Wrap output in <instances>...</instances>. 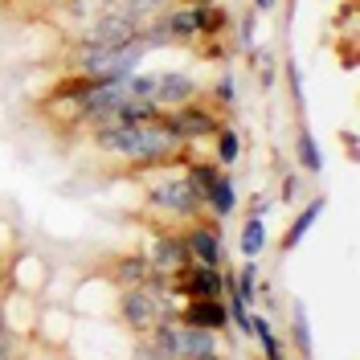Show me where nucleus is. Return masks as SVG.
<instances>
[{
  "label": "nucleus",
  "mask_w": 360,
  "mask_h": 360,
  "mask_svg": "<svg viewBox=\"0 0 360 360\" xmlns=\"http://www.w3.org/2000/svg\"><path fill=\"white\" fill-rule=\"evenodd\" d=\"M213 94H217V111H229V107L238 103V86H233L229 78H221V82L213 86Z\"/></svg>",
  "instance_id": "obj_18"
},
{
  "label": "nucleus",
  "mask_w": 360,
  "mask_h": 360,
  "mask_svg": "<svg viewBox=\"0 0 360 360\" xmlns=\"http://www.w3.org/2000/svg\"><path fill=\"white\" fill-rule=\"evenodd\" d=\"M287 82H291L295 107H299V115H303V78H299V66H295V62H287Z\"/></svg>",
  "instance_id": "obj_19"
},
{
  "label": "nucleus",
  "mask_w": 360,
  "mask_h": 360,
  "mask_svg": "<svg viewBox=\"0 0 360 360\" xmlns=\"http://www.w3.org/2000/svg\"><path fill=\"white\" fill-rule=\"evenodd\" d=\"M180 4H213V0H180Z\"/></svg>",
  "instance_id": "obj_23"
},
{
  "label": "nucleus",
  "mask_w": 360,
  "mask_h": 360,
  "mask_svg": "<svg viewBox=\"0 0 360 360\" xmlns=\"http://www.w3.org/2000/svg\"><path fill=\"white\" fill-rule=\"evenodd\" d=\"M188 262H193V258H188V246H184V238H180V233H160L156 242H152L148 266H152L156 278H176Z\"/></svg>",
  "instance_id": "obj_5"
},
{
  "label": "nucleus",
  "mask_w": 360,
  "mask_h": 360,
  "mask_svg": "<svg viewBox=\"0 0 360 360\" xmlns=\"http://www.w3.org/2000/svg\"><path fill=\"white\" fill-rule=\"evenodd\" d=\"M295 160H299V168H303L307 176H319V172H323L319 143H315V135L307 131V127H299V135H295Z\"/></svg>",
  "instance_id": "obj_12"
},
{
  "label": "nucleus",
  "mask_w": 360,
  "mask_h": 360,
  "mask_svg": "<svg viewBox=\"0 0 360 360\" xmlns=\"http://www.w3.org/2000/svg\"><path fill=\"white\" fill-rule=\"evenodd\" d=\"M184 176H188V184H193V193H197V197H201V205H205V197H209V188H213V184H217V180L225 176V172L217 168V164H188V172H184Z\"/></svg>",
  "instance_id": "obj_14"
},
{
  "label": "nucleus",
  "mask_w": 360,
  "mask_h": 360,
  "mask_svg": "<svg viewBox=\"0 0 360 360\" xmlns=\"http://www.w3.org/2000/svg\"><path fill=\"white\" fill-rule=\"evenodd\" d=\"M107 278L119 283L123 291H127V287H148L152 266H148V258H139V254H119L111 266H107Z\"/></svg>",
  "instance_id": "obj_9"
},
{
  "label": "nucleus",
  "mask_w": 360,
  "mask_h": 360,
  "mask_svg": "<svg viewBox=\"0 0 360 360\" xmlns=\"http://www.w3.org/2000/svg\"><path fill=\"white\" fill-rule=\"evenodd\" d=\"M205 209L213 213V217H229L233 209H238V188H233V180L221 176L213 188H209V197H205Z\"/></svg>",
  "instance_id": "obj_13"
},
{
  "label": "nucleus",
  "mask_w": 360,
  "mask_h": 360,
  "mask_svg": "<svg viewBox=\"0 0 360 360\" xmlns=\"http://www.w3.org/2000/svg\"><path fill=\"white\" fill-rule=\"evenodd\" d=\"M274 4H278V0H254V8H258V13H270Z\"/></svg>",
  "instance_id": "obj_21"
},
{
  "label": "nucleus",
  "mask_w": 360,
  "mask_h": 360,
  "mask_svg": "<svg viewBox=\"0 0 360 360\" xmlns=\"http://www.w3.org/2000/svg\"><path fill=\"white\" fill-rule=\"evenodd\" d=\"M193 98H197V82L188 74H156V86H152V107L156 111H176Z\"/></svg>",
  "instance_id": "obj_7"
},
{
  "label": "nucleus",
  "mask_w": 360,
  "mask_h": 360,
  "mask_svg": "<svg viewBox=\"0 0 360 360\" xmlns=\"http://www.w3.org/2000/svg\"><path fill=\"white\" fill-rule=\"evenodd\" d=\"M160 123L176 135L180 143H193V139H209L225 127L221 111L217 107H201V103H184L176 111H160Z\"/></svg>",
  "instance_id": "obj_2"
},
{
  "label": "nucleus",
  "mask_w": 360,
  "mask_h": 360,
  "mask_svg": "<svg viewBox=\"0 0 360 360\" xmlns=\"http://www.w3.org/2000/svg\"><path fill=\"white\" fill-rule=\"evenodd\" d=\"M238 156H242V135L233 127H221L217 131V164H233Z\"/></svg>",
  "instance_id": "obj_17"
},
{
  "label": "nucleus",
  "mask_w": 360,
  "mask_h": 360,
  "mask_svg": "<svg viewBox=\"0 0 360 360\" xmlns=\"http://www.w3.org/2000/svg\"><path fill=\"white\" fill-rule=\"evenodd\" d=\"M250 332L258 336V344H262V356H266V360H287V356H283V344H278V336L270 332L266 315H250Z\"/></svg>",
  "instance_id": "obj_15"
},
{
  "label": "nucleus",
  "mask_w": 360,
  "mask_h": 360,
  "mask_svg": "<svg viewBox=\"0 0 360 360\" xmlns=\"http://www.w3.org/2000/svg\"><path fill=\"white\" fill-rule=\"evenodd\" d=\"M291 344H295V352H299L303 360L315 356L311 319H307V307H303V303H295V307H291Z\"/></svg>",
  "instance_id": "obj_11"
},
{
  "label": "nucleus",
  "mask_w": 360,
  "mask_h": 360,
  "mask_svg": "<svg viewBox=\"0 0 360 360\" xmlns=\"http://www.w3.org/2000/svg\"><path fill=\"white\" fill-rule=\"evenodd\" d=\"M180 238H184V246H188V258H193V262L221 270V233H217V225L193 221Z\"/></svg>",
  "instance_id": "obj_6"
},
{
  "label": "nucleus",
  "mask_w": 360,
  "mask_h": 360,
  "mask_svg": "<svg viewBox=\"0 0 360 360\" xmlns=\"http://www.w3.org/2000/svg\"><path fill=\"white\" fill-rule=\"evenodd\" d=\"M135 360H168L164 356V352H160L156 344H152V340H143V344H135V352H131Z\"/></svg>",
  "instance_id": "obj_20"
},
{
  "label": "nucleus",
  "mask_w": 360,
  "mask_h": 360,
  "mask_svg": "<svg viewBox=\"0 0 360 360\" xmlns=\"http://www.w3.org/2000/svg\"><path fill=\"white\" fill-rule=\"evenodd\" d=\"M172 291H180L184 299H221L225 295V274L217 266L188 262V266L172 278Z\"/></svg>",
  "instance_id": "obj_4"
},
{
  "label": "nucleus",
  "mask_w": 360,
  "mask_h": 360,
  "mask_svg": "<svg viewBox=\"0 0 360 360\" xmlns=\"http://www.w3.org/2000/svg\"><path fill=\"white\" fill-rule=\"evenodd\" d=\"M176 319H184V323H193V328H205V332H221V328H229V311H225L221 299H184V307L176 311Z\"/></svg>",
  "instance_id": "obj_8"
},
{
  "label": "nucleus",
  "mask_w": 360,
  "mask_h": 360,
  "mask_svg": "<svg viewBox=\"0 0 360 360\" xmlns=\"http://www.w3.org/2000/svg\"><path fill=\"white\" fill-rule=\"evenodd\" d=\"M148 201L156 205V209H164V213H172V217H197V213H201V197L193 193L188 176L152 180V188H148Z\"/></svg>",
  "instance_id": "obj_3"
},
{
  "label": "nucleus",
  "mask_w": 360,
  "mask_h": 360,
  "mask_svg": "<svg viewBox=\"0 0 360 360\" xmlns=\"http://www.w3.org/2000/svg\"><path fill=\"white\" fill-rule=\"evenodd\" d=\"M262 250H266V225H262V217H246V225H242V254L258 258Z\"/></svg>",
  "instance_id": "obj_16"
},
{
  "label": "nucleus",
  "mask_w": 360,
  "mask_h": 360,
  "mask_svg": "<svg viewBox=\"0 0 360 360\" xmlns=\"http://www.w3.org/2000/svg\"><path fill=\"white\" fill-rule=\"evenodd\" d=\"M323 209H328V197H315V201H307V205H303V209H299V217L291 221V229L283 233V242H278V250H283V254H291V250H299V242H303V238L311 233V225L319 221V213H323Z\"/></svg>",
  "instance_id": "obj_10"
},
{
  "label": "nucleus",
  "mask_w": 360,
  "mask_h": 360,
  "mask_svg": "<svg viewBox=\"0 0 360 360\" xmlns=\"http://www.w3.org/2000/svg\"><path fill=\"white\" fill-rule=\"evenodd\" d=\"M119 319L131 328L135 336H148L156 323H164V319H176V311L168 307L164 291L148 283V287H127V291L119 295Z\"/></svg>",
  "instance_id": "obj_1"
},
{
  "label": "nucleus",
  "mask_w": 360,
  "mask_h": 360,
  "mask_svg": "<svg viewBox=\"0 0 360 360\" xmlns=\"http://www.w3.org/2000/svg\"><path fill=\"white\" fill-rule=\"evenodd\" d=\"M197 360H225V356H217V352H205V356H197Z\"/></svg>",
  "instance_id": "obj_22"
}]
</instances>
